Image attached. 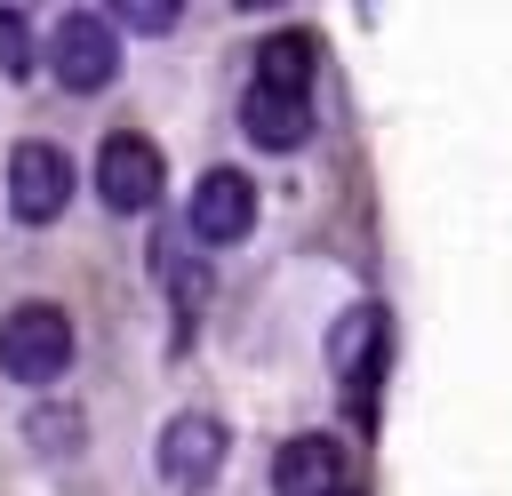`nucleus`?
Listing matches in <instances>:
<instances>
[{"label": "nucleus", "instance_id": "39448f33", "mask_svg": "<svg viewBox=\"0 0 512 496\" xmlns=\"http://www.w3.org/2000/svg\"><path fill=\"white\" fill-rule=\"evenodd\" d=\"M64 200H72V160L56 152V144H16L8 152V208L24 216V224H48V216H64Z\"/></svg>", "mask_w": 512, "mask_h": 496}, {"label": "nucleus", "instance_id": "6e6552de", "mask_svg": "<svg viewBox=\"0 0 512 496\" xmlns=\"http://www.w3.org/2000/svg\"><path fill=\"white\" fill-rule=\"evenodd\" d=\"M272 488H280V496H344V448H336L328 432L288 440L280 464H272Z\"/></svg>", "mask_w": 512, "mask_h": 496}, {"label": "nucleus", "instance_id": "f257e3e1", "mask_svg": "<svg viewBox=\"0 0 512 496\" xmlns=\"http://www.w3.org/2000/svg\"><path fill=\"white\" fill-rule=\"evenodd\" d=\"M0 368L16 384H56L72 368V320L56 304H16L0 320Z\"/></svg>", "mask_w": 512, "mask_h": 496}, {"label": "nucleus", "instance_id": "f03ea898", "mask_svg": "<svg viewBox=\"0 0 512 496\" xmlns=\"http://www.w3.org/2000/svg\"><path fill=\"white\" fill-rule=\"evenodd\" d=\"M328 360H336L344 408L368 424V416H376V368H384V312H376V304H352V312L328 328Z\"/></svg>", "mask_w": 512, "mask_h": 496}, {"label": "nucleus", "instance_id": "9d476101", "mask_svg": "<svg viewBox=\"0 0 512 496\" xmlns=\"http://www.w3.org/2000/svg\"><path fill=\"white\" fill-rule=\"evenodd\" d=\"M312 64H320V48H312L304 32H272V40H256V88L304 96V88H312Z\"/></svg>", "mask_w": 512, "mask_h": 496}, {"label": "nucleus", "instance_id": "20e7f679", "mask_svg": "<svg viewBox=\"0 0 512 496\" xmlns=\"http://www.w3.org/2000/svg\"><path fill=\"white\" fill-rule=\"evenodd\" d=\"M48 64H56V80H64L72 96H96V88L120 72V40H112V24H104V16L72 8V16L56 24V48H48Z\"/></svg>", "mask_w": 512, "mask_h": 496}, {"label": "nucleus", "instance_id": "0eeeda50", "mask_svg": "<svg viewBox=\"0 0 512 496\" xmlns=\"http://www.w3.org/2000/svg\"><path fill=\"white\" fill-rule=\"evenodd\" d=\"M160 472H168V488H208L216 472H224V424L216 416H168V432H160Z\"/></svg>", "mask_w": 512, "mask_h": 496}, {"label": "nucleus", "instance_id": "7ed1b4c3", "mask_svg": "<svg viewBox=\"0 0 512 496\" xmlns=\"http://www.w3.org/2000/svg\"><path fill=\"white\" fill-rule=\"evenodd\" d=\"M96 192H104V208L112 216H144L152 200H160V144L152 136H104V152H96Z\"/></svg>", "mask_w": 512, "mask_h": 496}, {"label": "nucleus", "instance_id": "f8f14e48", "mask_svg": "<svg viewBox=\"0 0 512 496\" xmlns=\"http://www.w3.org/2000/svg\"><path fill=\"white\" fill-rule=\"evenodd\" d=\"M128 24H136V32H168V24H176V8H128Z\"/></svg>", "mask_w": 512, "mask_h": 496}, {"label": "nucleus", "instance_id": "9b49d317", "mask_svg": "<svg viewBox=\"0 0 512 496\" xmlns=\"http://www.w3.org/2000/svg\"><path fill=\"white\" fill-rule=\"evenodd\" d=\"M0 72H32V24H24V8H0Z\"/></svg>", "mask_w": 512, "mask_h": 496}, {"label": "nucleus", "instance_id": "423d86ee", "mask_svg": "<svg viewBox=\"0 0 512 496\" xmlns=\"http://www.w3.org/2000/svg\"><path fill=\"white\" fill-rule=\"evenodd\" d=\"M184 232H200V240H240V232H256V184L240 176V168H208L200 184H192V208H184Z\"/></svg>", "mask_w": 512, "mask_h": 496}, {"label": "nucleus", "instance_id": "1a4fd4ad", "mask_svg": "<svg viewBox=\"0 0 512 496\" xmlns=\"http://www.w3.org/2000/svg\"><path fill=\"white\" fill-rule=\"evenodd\" d=\"M240 128H248V144H264V152H296V144L312 136V96L248 88V104H240Z\"/></svg>", "mask_w": 512, "mask_h": 496}, {"label": "nucleus", "instance_id": "ddd939ff", "mask_svg": "<svg viewBox=\"0 0 512 496\" xmlns=\"http://www.w3.org/2000/svg\"><path fill=\"white\" fill-rule=\"evenodd\" d=\"M344 496H360V488H344Z\"/></svg>", "mask_w": 512, "mask_h": 496}]
</instances>
